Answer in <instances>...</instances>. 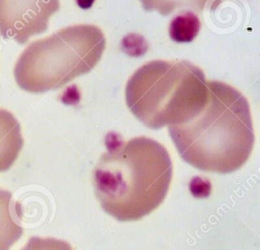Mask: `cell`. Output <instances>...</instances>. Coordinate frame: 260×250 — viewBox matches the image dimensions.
Segmentation results:
<instances>
[{"instance_id":"cell-1","label":"cell","mask_w":260,"mask_h":250,"mask_svg":"<svg viewBox=\"0 0 260 250\" xmlns=\"http://www.w3.org/2000/svg\"><path fill=\"white\" fill-rule=\"evenodd\" d=\"M93 170V187L102 208L118 221L139 220L162 203L169 190L173 165L157 141L114 134Z\"/></svg>"},{"instance_id":"cell-2","label":"cell","mask_w":260,"mask_h":250,"mask_svg":"<svg viewBox=\"0 0 260 250\" xmlns=\"http://www.w3.org/2000/svg\"><path fill=\"white\" fill-rule=\"evenodd\" d=\"M203 108L188 121L169 126V134L181 158L194 168L228 174L249 159L255 141L250 106L233 86L207 81Z\"/></svg>"},{"instance_id":"cell-3","label":"cell","mask_w":260,"mask_h":250,"mask_svg":"<svg viewBox=\"0 0 260 250\" xmlns=\"http://www.w3.org/2000/svg\"><path fill=\"white\" fill-rule=\"evenodd\" d=\"M207 96L204 73L187 61L145 63L131 75L126 86L128 108L152 129L188 121L203 108Z\"/></svg>"},{"instance_id":"cell-4","label":"cell","mask_w":260,"mask_h":250,"mask_svg":"<svg viewBox=\"0 0 260 250\" xmlns=\"http://www.w3.org/2000/svg\"><path fill=\"white\" fill-rule=\"evenodd\" d=\"M105 46V36L98 26H67L24 49L13 69L15 81L31 93L60 88L89 72L100 61Z\"/></svg>"},{"instance_id":"cell-5","label":"cell","mask_w":260,"mask_h":250,"mask_svg":"<svg viewBox=\"0 0 260 250\" xmlns=\"http://www.w3.org/2000/svg\"><path fill=\"white\" fill-rule=\"evenodd\" d=\"M59 9L60 0H0V35L25 44L48 28Z\"/></svg>"},{"instance_id":"cell-6","label":"cell","mask_w":260,"mask_h":250,"mask_svg":"<svg viewBox=\"0 0 260 250\" xmlns=\"http://www.w3.org/2000/svg\"><path fill=\"white\" fill-rule=\"evenodd\" d=\"M22 147L19 122L11 112L0 108V173L11 168Z\"/></svg>"},{"instance_id":"cell-7","label":"cell","mask_w":260,"mask_h":250,"mask_svg":"<svg viewBox=\"0 0 260 250\" xmlns=\"http://www.w3.org/2000/svg\"><path fill=\"white\" fill-rule=\"evenodd\" d=\"M22 233L21 206L10 191L0 188V250H10Z\"/></svg>"},{"instance_id":"cell-8","label":"cell","mask_w":260,"mask_h":250,"mask_svg":"<svg viewBox=\"0 0 260 250\" xmlns=\"http://www.w3.org/2000/svg\"><path fill=\"white\" fill-rule=\"evenodd\" d=\"M200 29L198 16L191 10H186L175 16L169 25L171 39L178 43L192 42Z\"/></svg>"},{"instance_id":"cell-9","label":"cell","mask_w":260,"mask_h":250,"mask_svg":"<svg viewBox=\"0 0 260 250\" xmlns=\"http://www.w3.org/2000/svg\"><path fill=\"white\" fill-rule=\"evenodd\" d=\"M210 0H140L142 7L147 11H157L161 15H169L176 9L190 8L193 11H202Z\"/></svg>"},{"instance_id":"cell-10","label":"cell","mask_w":260,"mask_h":250,"mask_svg":"<svg viewBox=\"0 0 260 250\" xmlns=\"http://www.w3.org/2000/svg\"><path fill=\"white\" fill-rule=\"evenodd\" d=\"M21 250H73L66 241L55 238L31 237Z\"/></svg>"}]
</instances>
